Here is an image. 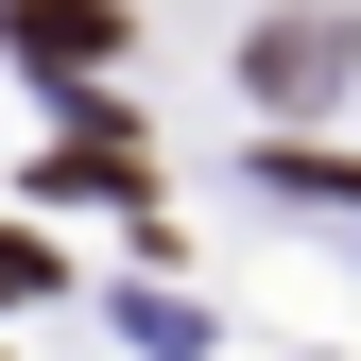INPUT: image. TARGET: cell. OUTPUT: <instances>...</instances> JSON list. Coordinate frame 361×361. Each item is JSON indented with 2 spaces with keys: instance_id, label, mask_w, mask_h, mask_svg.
Here are the masks:
<instances>
[{
  "instance_id": "1",
  "label": "cell",
  "mask_w": 361,
  "mask_h": 361,
  "mask_svg": "<svg viewBox=\"0 0 361 361\" xmlns=\"http://www.w3.org/2000/svg\"><path fill=\"white\" fill-rule=\"evenodd\" d=\"M0 35H18L35 69H121V35H138V0H0Z\"/></svg>"
},
{
  "instance_id": "2",
  "label": "cell",
  "mask_w": 361,
  "mask_h": 361,
  "mask_svg": "<svg viewBox=\"0 0 361 361\" xmlns=\"http://www.w3.org/2000/svg\"><path fill=\"white\" fill-rule=\"evenodd\" d=\"M241 86H258V104H327V86H344V18H258V52H241Z\"/></svg>"
},
{
  "instance_id": "3",
  "label": "cell",
  "mask_w": 361,
  "mask_h": 361,
  "mask_svg": "<svg viewBox=\"0 0 361 361\" xmlns=\"http://www.w3.org/2000/svg\"><path fill=\"white\" fill-rule=\"evenodd\" d=\"M52 172H86V190H138V207H155V155H138V121H121L86 69H69V138H52Z\"/></svg>"
},
{
  "instance_id": "4",
  "label": "cell",
  "mask_w": 361,
  "mask_h": 361,
  "mask_svg": "<svg viewBox=\"0 0 361 361\" xmlns=\"http://www.w3.org/2000/svg\"><path fill=\"white\" fill-rule=\"evenodd\" d=\"M258 190H310V207H361V155H293V138H276V155H258Z\"/></svg>"
},
{
  "instance_id": "5",
  "label": "cell",
  "mask_w": 361,
  "mask_h": 361,
  "mask_svg": "<svg viewBox=\"0 0 361 361\" xmlns=\"http://www.w3.org/2000/svg\"><path fill=\"white\" fill-rule=\"evenodd\" d=\"M52 293V241H35V224H0V310H35Z\"/></svg>"
}]
</instances>
